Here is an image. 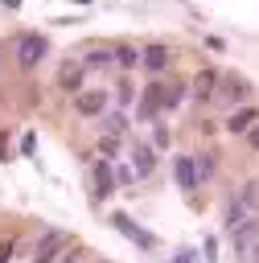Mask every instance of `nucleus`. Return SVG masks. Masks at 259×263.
Here are the masks:
<instances>
[{
    "label": "nucleus",
    "mask_w": 259,
    "mask_h": 263,
    "mask_svg": "<svg viewBox=\"0 0 259 263\" xmlns=\"http://www.w3.org/2000/svg\"><path fill=\"white\" fill-rule=\"evenodd\" d=\"M70 230H62V226H45L41 234H37V242H33V263H58L66 251H70Z\"/></svg>",
    "instance_id": "f257e3e1"
},
{
    "label": "nucleus",
    "mask_w": 259,
    "mask_h": 263,
    "mask_svg": "<svg viewBox=\"0 0 259 263\" xmlns=\"http://www.w3.org/2000/svg\"><path fill=\"white\" fill-rule=\"evenodd\" d=\"M45 53H49V37H45V33L29 29V33L16 37V66H21V70H37V66L45 62Z\"/></svg>",
    "instance_id": "f03ea898"
},
{
    "label": "nucleus",
    "mask_w": 259,
    "mask_h": 263,
    "mask_svg": "<svg viewBox=\"0 0 259 263\" xmlns=\"http://www.w3.org/2000/svg\"><path fill=\"white\" fill-rule=\"evenodd\" d=\"M247 95H251V82L243 74H218V86H214V99L218 107H247Z\"/></svg>",
    "instance_id": "7ed1b4c3"
},
{
    "label": "nucleus",
    "mask_w": 259,
    "mask_h": 263,
    "mask_svg": "<svg viewBox=\"0 0 259 263\" xmlns=\"http://www.w3.org/2000/svg\"><path fill=\"white\" fill-rule=\"evenodd\" d=\"M103 111H111V90H107V86H86V90L74 95V115L99 119Z\"/></svg>",
    "instance_id": "20e7f679"
},
{
    "label": "nucleus",
    "mask_w": 259,
    "mask_h": 263,
    "mask_svg": "<svg viewBox=\"0 0 259 263\" xmlns=\"http://www.w3.org/2000/svg\"><path fill=\"white\" fill-rule=\"evenodd\" d=\"M111 226H115V230H119L132 247H140V251H156V247H160V238H156L152 230H144L132 214H111Z\"/></svg>",
    "instance_id": "39448f33"
},
{
    "label": "nucleus",
    "mask_w": 259,
    "mask_h": 263,
    "mask_svg": "<svg viewBox=\"0 0 259 263\" xmlns=\"http://www.w3.org/2000/svg\"><path fill=\"white\" fill-rule=\"evenodd\" d=\"M90 193L95 201H107L115 193V160H90Z\"/></svg>",
    "instance_id": "423d86ee"
},
{
    "label": "nucleus",
    "mask_w": 259,
    "mask_h": 263,
    "mask_svg": "<svg viewBox=\"0 0 259 263\" xmlns=\"http://www.w3.org/2000/svg\"><path fill=\"white\" fill-rule=\"evenodd\" d=\"M58 90H62V95L86 90V66H82V58H66V62L58 66Z\"/></svg>",
    "instance_id": "0eeeda50"
},
{
    "label": "nucleus",
    "mask_w": 259,
    "mask_h": 263,
    "mask_svg": "<svg viewBox=\"0 0 259 263\" xmlns=\"http://www.w3.org/2000/svg\"><path fill=\"white\" fill-rule=\"evenodd\" d=\"M169 62H173V53H169L164 41H148V45L140 49V70L152 74V78H160V74L169 70Z\"/></svg>",
    "instance_id": "6e6552de"
},
{
    "label": "nucleus",
    "mask_w": 259,
    "mask_h": 263,
    "mask_svg": "<svg viewBox=\"0 0 259 263\" xmlns=\"http://www.w3.org/2000/svg\"><path fill=\"white\" fill-rule=\"evenodd\" d=\"M127 160H132V173H136V181H140V177H148V173L156 168V148L144 144V140H132V144H127Z\"/></svg>",
    "instance_id": "1a4fd4ad"
},
{
    "label": "nucleus",
    "mask_w": 259,
    "mask_h": 263,
    "mask_svg": "<svg viewBox=\"0 0 259 263\" xmlns=\"http://www.w3.org/2000/svg\"><path fill=\"white\" fill-rule=\"evenodd\" d=\"M255 123H259V107H251V103H247V107H234V111L226 115V132H230V136H247Z\"/></svg>",
    "instance_id": "9d476101"
},
{
    "label": "nucleus",
    "mask_w": 259,
    "mask_h": 263,
    "mask_svg": "<svg viewBox=\"0 0 259 263\" xmlns=\"http://www.w3.org/2000/svg\"><path fill=\"white\" fill-rule=\"evenodd\" d=\"M173 177H177V185H181V193H197V168H193V156H177L173 160Z\"/></svg>",
    "instance_id": "9b49d317"
},
{
    "label": "nucleus",
    "mask_w": 259,
    "mask_h": 263,
    "mask_svg": "<svg viewBox=\"0 0 259 263\" xmlns=\"http://www.w3.org/2000/svg\"><path fill=\"white\" fill-rule=\"evenodd\" d=\"M111 66H119L123 74L136 70V66H140V49H136L132 41H115V45H111Z\"/></svg>",
    "instance_id": "f8f14e48"
},
{
    "label": "nucleus",
    "mask_w": 259,
    "mask_h": 263,
    "mask_svg": "<svg viewBox=\"0 0 259 263\" xmlns=\"http://www.w3.org/2000/svg\"><path fill=\"white\" fill-rule=\"evenodd\" d=\"M214 86H218V70L206 66V70L193 78V99H197V103H210V99H214Z\"/></svg>",
    "instance_id": "ddd939ff"
},
{
    "label": "nucleus",
    "mask_w": 259,
    "mask_h": 263,
    "mask_svg": "<svg viewBox=\"0 0 259 263\" xmlns=\"http://www.w3.org/2000/svg\"><path fill=\"white\" fill-rule=\"evenodd\" d=\"M181 99H185V82H181V78L160 82V111H177V107H181Z\"/></svg>",
    "instance_id": "4468645a"
},
{
    "label": "nucleus",
    "mask_w": 259,
    "mask_h": 263,
    "mask_svg": "<svg viewBox=\"0 0 259 263\" xmlns=\"http://www.w3.org/2000/svg\"><path fill=\"white\" fill-rule=\"evenodd\" d=\"M99 127H103V136H115V140H123L132 123H127V115H123V111H103V115H99Z\"/></svg>",
    "instance_id": "2eb2a0df"
},
{
    "label": "nucleus",
    "mask_w": 259,
    "mask_h": 263,
    "mask_svg": "<svg viewBox=\"0 0 259 263\" xmlns=\"http://www.w3.org/2000/svg\"><path fill=\"white\" fill-rule=\"evenodd\" d=\"M82 66H86V74H90V70H107V66H111V45H95V49H86Z\"/></svg>",
    "instance_id": "dca6fc26"
},
{
    "label": "nucleus",
    "mask_w": 259,
    "mask_h": 263,
    "mask_svg": "<svg viewBox=\"0 0 259 263\" xmlns=\"http://www.w3.org/2000/svg\"><path fill=\"white\" fill-rule=\"evenodd\" d=\"M169 140H173L169 123H164V119H156V123H152V148H156V152H164V148H169Z\"/></svg>",
    "instance_id": "f3484780"
},
{
    "label": "nucleus",
    "mask_w": 259,
    "mask_h": 263,
    "mask_svg": "<svg viewBox=\"0 0 259 263\" xmlns=\"http://www.w3.org/2000/svg\"><path fill=\"white\" fill-rule=\"evenodd\" d=\"M193 168H197V181H210L214 177V156L206 152V156H193Z\"/></svg>",
    "instance_id": "a211bd4d"
},
{
    "label": "nucleus",
    "mask_w": 259,
    "mask_h": 263,
    "mask_svg": "<svg viewBox=\"0 0 259 263\" xmlns=\"http://www.w3.org/2000/svg\"><path fill=\"white\" fill-rule=\"evenodd\" d=\"M115 152H119V140H115V136H99V156H103V160H111Z\"/></svg>",
    "instance_id": "6ab92c4d"
},
{
    "label": "nucleus",
    "mask_w": 259,
    "mask_h": 263,
    "mask_svg": "<svg viewBox=\"0 0 259 263\" xmlns=\"http://www.w3.org/2000/svg\"><path fill=\"white\" fill-rule=\"evenodd\" d=\"M132 99H136V95H132V82L123 78V82L115 86V103H119V107H132Z\"/></svg>",
    "instance_id": "aec40b11"
},
{
    "label": "nucleus",
    "mask_w": 259,
    "mask_h": 263,
    "mask_svg": "<svg viewBox=\"0 0 259 263\" xmlns=\"http://www.w3.org/2000/svg\"><path fill=\"white\" fill-rule=\"evenodd\" d=\"M119 185H136V173H132V164H115V189Z\"/></svg>",
    "instance_id": "412c9836"
},
{
    "label": "nucleus",
    "mask_w": 259,
    "mask_h": 263,
    "mask_svg": "<svg viewBox=\"0 0 259 263\" xmlns=\"http://www.w3.org/2000/svg\"><path fill=\"white\" fill-rule=\"evenodd\" d=\"M12 251H16V234L0 238V263H12Z\"/></svg>",
    "instance_id": "4be33fe9"
},
{
    "label": "nucleus",
    "mask_w": 259,
    "mask_h": 263,
    "mask_svg": "<svg viewBox=\"0 0 259 263\" xmlns=\"http://www.w3.org/2000/svg\"><path fill=\"white\" fill-rule=\"evenodd\" d=\"M193 259H197V251H193V247H181V251H177L169 263H193Z\"/></svg>",
    "instance_id": "5701e85b"
},
{
    "label": "nucleus",
    "mask_w": 259,
    "mask_h": 263,
    "mask_svg": "<svg viewBox=\"0 0 259 263\" xmlns=\"http://www.w3.org/2000/svg\"><path fill=\"white\" fill-rule=\"evenodd\" d=\"M218 259V238H206V263Z\"/></svg>",
    "instance_id": "b1692460"
},
{
    "label": "nucleus",
    "mask_w": 259,
    "mask_h": 263,
    "mask_svg": "<svg viewBox=\"0 0 259 263\" xmlns=\"http://www.w3.org/2000/svg\"><path fill=\"white\" fill-rule=\"evenodd\" d=\"M33 148H37V140H33V136H25V140H21V152H25V156H33Z\"/></svg>",
    "instance_id": "393cba45"
},
{
    "label": "nucleus",
    "mask_w": 259,
    "mask_h": 263,
    "mask_svg": "<svg viewBox=\"0 0 259 263\" xmlns=\"http://www.w3.org/2000/svg\"><path fill=\"white\" fill-rule=\"evenodd\" d=\"M247 144H251V148H255V152H259V123H255V127H251V132H247Z\"/></svg>",
    "instance_id": "a878e982"
},
{
    "label": "nucleus",
    "mask_w": 259,
    "mask_h": 263,
    "mask_svg": "<svg viewBox=\"0 0 259 263\" xmlns=\"http://www.w3.org/2000/svg\"><path fill=\"white\" fill-rule=\"evenodd\" d=\"M0 160H8V136L0 132Z\"/></svg>",
    "instance_id": "bb28decb"
},
{
    "label": "nucleus",
    "mask_w": 259,
    "mask_h": 263,
    "mask_svg": "<svg viewBox=\"0 0 259 263\" xmlns=\"http://www.w3.org/2000/svg\"><path fill=\"white\" fill-rule=\"evenodd\" d=\"M247 255H251V263H259V242H251V247H247Z\"/></svg>",
    "instance_id": "cd10ccee"
},
{
    "label": "nucleus",
    "mask_w": 259,
    "mask_h": 263,
    "mask_svg": "<svg viewBox=\"0 0 259 263\" xmlns=\"http://www.w3.org/2000/svg\"><path fill=\"white\" fill-rule=\"evenodd\" d=\"M0 8H21V0H0Z\"/></svg>",
    "instance_id": "c85d7f7f"
},
{
    "label": "nucleus",
    "mask_w": 259,
    "mask_h": 263,
    "mask_svg": "<svg viewBox=\"0 0 259 263\" xmlns=\"http://www.w3.org/2000/svg\"><path fill=\"white\" fill-rule=\"evenodd\" d=\"M70 4H78V8H86V4H95V0H70Z\"/></svg>",
    "instance_id": "c756f323"
},
{
    "label": "nucleus",
    "mask_w": 259,
    "mask_h": 263,
    "mask_svg": "<svg viewBox=\"0 0 259 263\" xmlns=\"http://www.w3.org/2000/svg\"><path fill=\"white\" fill-rule=\"evenodd\" d=\"M99 263H111V259H99Z\"/></svg>",
    "instance_id": "7c9ffc66"
}]
</instances>
